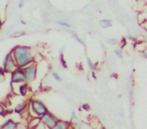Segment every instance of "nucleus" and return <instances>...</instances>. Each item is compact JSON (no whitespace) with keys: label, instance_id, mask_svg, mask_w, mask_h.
Segmentation results:
<instances>
[{"label":"nucleus","instance_id":"obj_11","mask_svg":"<svg viewBox=\"0 0 147 129\" xmlns=\"http://www.w3.org/2000/svg\"><path fill=\"white\" fill-rule=\"evenodd\" d=\"M55 129H65V123H59V124L57 125V126L55 127Z\"/></svg>","mask_w":147,"mask_h":129},{"label":"nucleus","instance_id":"obj_6","mask_svg":"<svg viewBox=\"0 0 147 129\" xmlns=\"http://www.w3.org/2000/svg\"><path fill=\"white\" fill-rule=\"evenodd\" d=\"M99 23H100V26L102 28H108L112 25V20L111 19H101Z\"/></svg>","mask_w":147,"mask_h":129},{"label":"nucleus","instance_id":"obj_14","mask_svg":"<svg viewBox=\"0 0 147 129\" xmlns=\"http://www.w3.org/2000/svg\"><path fill=\"white\" fill-rule=\"evenodd\" d=\"M53 76L55 78V80H57V81H61V79L59 78V76H57V73H53Z\"/></svg>","mask_w":147,"mask_h":129},{"label":"nucleus","instance_id":"obj_2","mask_svg":"<svg viewBox=\"0 0 147 129\" xmlns=\"http://www.w3.org/2000/svg\"><path fill=\"white\" fill-rule=\"evenodd\" d=\"M16 63H15L14 59H13V55L12 53H8L5 57V61H4V65H3V70L6 71V72H10L12 71L14 68H16Z\"/></svg>","mask_w":147,"mask_h":129},{"label":"nucleus","instance_id":"obj_12","mask_svg":"<svg viewBox=\"0 0 147 129\" xmlns=\"http://www.w3.org/2000/svg\"><path fill=\"white\" fill-rule=\"evenodd\" d=\"M108 43H110V45H115V43H117V39L116 38H111L108 41Z\"/></svg>","mask_w":147,"mask_h":129},{"label":"nucleus","instance_id":"obj_16","mask_svg":"<svg viewBox=\"0 0 147 129\" xmlns=\"http://www.w3.org/2000/svg\"><path fill=\"white\" fill-rule=\"evenodd\" d=\"M1 27H2V20H0V29H1Z\"/></svg>","mask_w":147,"mask_h":129},{"label":"nucleus","instance_id":"obj_1","mask_svg":"<svg viewBox=\"0 0 147 129\" xmlns=\"http://www.w3.org/2000/svg\"><path fill=\"white\" fill-rule=\"evenodd\" d=\"M11 53H12L13 59L16 63V66L19 68L28 66L33 61L32 51L28 47H16Z\"/></svg>","mask_w":147,"mask_h":129},{"label":"nucleus","instance_id":"obj_5","mask_svg":"<svg viewBox=\"0 0 147 129\" xmlns=\"http://www.w3.org/2000/svg\"><path fill=\"white\" fill-rule=\"evenodd\" d=\"M33 109H34V111L37 113V114L39 115H42L45 113V106H43L42 104H40V103L38 102H33Z\"/></svg>","mask_w":147,"mask_h":129},{"label":"nucleus","instance_id":"obj_9","mask_svg":"<svg viewBox=\"0 0 147 129\" xmlns=\"http://www.w3.org/2000/svg\"><path fill=\"white\" fill-rule=\"evenodd\" d=\"M115 55H117L118 57H122V55H123V53H122V51H121L120 49H115Z\"/></svg>","mask_w":147,"mask_h":129},{"label":"nucleus","instance_id":"obj_8","mask_svg":"<svg viewBox=\"0 0 147 129\" xmlns=\"http://www.w3.org/2000/svg\"><path fill=\"white\" fill-rule=\"evenodd\" d=\"M43 121H45V122L47 123V124L49 125V126H53V124H55V120H53V118H51V117L49 116V115H45V117H43Z\"/></svg>","mask_w":147,"mask_h":129},{"label":"nucleus","instance_id":"obj_3","mask_svg":"<svg viewBox=\"0 0 147 129\" xmlns=\"http://www.w3.org/2000/svg\"><path fill=\"white\" fill-rule=\"evenodd\" d=\"M35 74H36V68L34 65H30V66H26L23 70V75H24V80L27 81H32L35 78Z\"/></svg>","mask_w":147,"mask_h":129},{"label":"nucleus","instance_id":"obj_13","mask_svg":"<svg viewBox=\"0 0 147 129\" xmlns=\"http://www.w3.org/2000/svg\"><path fill=\"white\" fill-rule=\"evenodd\" d=\"M88 63H89V67H90V68L92 69V70H95V66H94V65H93L92 63H91L90 59H88Z\"/></svg>","mask_w":147,"mask_h":129},{"label":"nucleus","instance_id":"obj_15","mask_svg":"<svg viewBox=\"0 0 147 129\" xmlns=\"http://www.w3.org/2000/svg\"><path fill=\"white\" fill-rule=\"evenodd\" d=\"M137 2H143V3H145L146 2V0H136Z\"/></svg>","mask_w":147,"mask_h":129},{"label":"nucleus","instance_id":"obj_4","mask_svg":"<svg viewBox=\"0 0 147 129\" xmlns=\"http://www.w3.org/2000/svg\"><path fill=\"white\" fill-rule=\"evenodd\" d=\"M24 80V75H23V70L21 68L17 69L12 74V81L13 82H21Z\"/></svg>","mask_w":147,"mask_h":129},{"label":"nucleus","instance_id":"obj_10","mask_svg":"<svg viewBox=\"0 0 147 129\" xmlns=\"http://www.w3.org/2000/svg\"><path fill=\"white\" fill-rule=\"evenodd\" d=\"M25 4V0H19L18 1V8H23V6H24Z\"/></svg>","mask_w":147,"mask_h":129},{"label":"nucleus","instance_id":"obj_7","mask_svg":"<svg viewBox=\"0 0 147 129\" xmlns=\"http://www.w3.org/2000/svg\"><path fill=\"white\" fill-rule=\"evenodd\" d=\"M57 23L59 25V26L65 27V28H71V25L69 24V22H65V21H63V20H57Z\"/></svg>","mask_w":147,"mask_h":129}]
</instances>
